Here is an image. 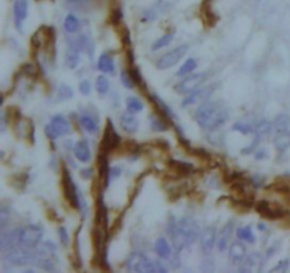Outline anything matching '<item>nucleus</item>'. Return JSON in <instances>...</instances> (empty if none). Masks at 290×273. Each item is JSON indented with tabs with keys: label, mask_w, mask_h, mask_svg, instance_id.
Returning a JSON list of instances; mask_svg holds the SVG:
<instances>
[{
	"label": "nucleus",
	"mask_w": 290,
	"mask_h": 273,
	"mask_svg": "<svg viewBox=\"0 0 290 273\" xmlns=\"http://www.w3.org/2000/svg\"><path fill=\"white\" fill-rule=\"evenodd\" d=\"M167 234L173 242L175 251H183L190 248L197 239H200V227L198 222L193 216H183L181 219L175 221L173 216L169 219Z\"/></svg>",
	"instance_id": "obj_1"
},
{
	"label": "nucleus",
	"mask_w": 290,
	"mask_h": 273,
	"mask_svg": "<svg viewBox=\"0 0 290 273\" xmlns=\"http://www.w3.org/2000/svg\"><path fill=\"white\" fill-rule=\"evenodd\" d=\"M228 119V109L219 102L205 101L195 111V120L205 130H217Z\"/></svg>",
	"instance_id": "obj_2"
},
{
	"label": "nucleus",
	"mask_w": 290,
	"mask_h": 273,
	"mask_svg": "<svg viewBox=\"0 0 290 273\" xmlns=\"http://www.w3.org/2000/svg\"><path fill=\"white\" fill-rule=\"evenodd\" d=\"M126 269L129 272H139V273H166L167 269L160 263V262H156V260H152L149 259L146 255L143 254H133L129 256L128 262H126Z\"/></svg>",
	"instance_id": "obj_3"
},
{
	"label": "nucleus",
	"mask_w": 290,
	"mask_h": 273,
	"mask_svg": "<svg viewBox=\"0 0 290 273\" xmlns=\"http://www.w3.org/2000/svg\"><path fill=\"white\" fill-rule=\"evenodd\" d=\"M3 259L13 266H27L30 263H34V260H36L34 248L15 246L9 251L3 252Z\"/></svg>",
	"instance_id": "obj_4"
},
{
	"label": "nucleus",
	"mask_w": 290,
	"mask_h": 273,
	"mask_svg": "<svg viewBox=\"0 0 290 273\" xmlns=\"http://www.w3.org/2000/svg\"><path fill=\"white\" fill-rule=\"evenodd\" d=\"M44 130H45V135L48 139L56 140L64 135H68L71 132V125L62 115H56L53 116L51 122L45 126Z\"/></svg>",
	"instance_id": "obj_5"
},
{
	"label": "nucleus",
	"mask_w": 290,
	"mask_h": 273,
	"mask_svg": "<svg viewBox=\"0 0 290 273\" xmlns=\"http://www.w3.org/2000/svg\"><path fill=\"white\" fill-rule=\"evenodd\" d=\"M207 77H208V74H204V72H201V74H190L174 86V91L177 94L189 95V94L194 92L195 89H198L200 86L203 85Z\"/></svg>",
	"instance_id": "obj_6"
},
{
	"label": "nucleus",
	"mask_w": 290,
	"mask_h": 273,
	"mask_svg": "<svg viewBox=\"0 0 290 273\" xmlns=\"http://www.w3.org/2000/svg\"><path fill=\"white\" fill-rule=\"evenodd\" d=\"M187 50H189V45H180V47L174 48L172 51L163 54V56L157 59V62H156L157 68H159V70H169V68L174 67L181 58L184 57V54L187 53Z\"/></svg>",
	"instance_id": "obj_7"
},
{
	"label": "nucleus",
	"mask_w": 290,
	"mask_h": 273,
	"mask_svg": "<svg viewBox=\"0 0 290 273\" xmlns=\"http://www.w3.org/2000/svg\"><path fill=\"white\" fill-rule=\"evenodd\" d=\"M119 144H120V137H119L117 132H116L115 128H114L112 122L108 120V122H106L105 132H103V137H102L101 142V153L108 155L109 152H112L114 149H116Z\"/></svg>",
	"instance_id": "obj_8"
},
{
	"label": "nucleus",
	"mask_w": 290,
	"mask_h": 273,
	"mask_svg": "<svg viewBox=\"0 0 290 273\" xmlns=\"http://www.w3.org/2000/svg\"><path fill=\"white\" fill-rule=\"evenodd\" d=\"M62 188H64V194H65V198L67 201L70 202V205L77 208V204H78V188L75 187L73 181V177L70 172L67 169L62 170Z\"/></svg>",
	"instance_id": "obj_9"
},
{
	"label": "nucleus",
	"mask_w": 290,
	"mask_h": 273,
	"mask_svg": "<svg viewBox=\"0 0 290 273\" xmlns=\"http://www.w3.org/2000/svg\"><path fill=\"white\" fill-rule=\"evenodd\" d=\"M214 85H210V86H204V88H198V89H195L194 92H191L189 94L186 98H184V101L181 103V106L183 108H189L191 105H195V103H203V102L208 101V98L211 97V94L214 92Z\"/></svg>",
	"instance_id": "obj_10"
},
{
	"label": "nucleus",
	"mask_w": 290,
	"mask_h": 273,
	"mask_svg": "<svg viewBox=\"0 0 290 273\" xmlns=\"http://www.w3.org/2000/svg\"><path fill=\"white\" fill-rule=\"evenodd\" d=\"M255 208L263 218H268V219H277V218H282L285 214V210L282 207L268 201H259Z\"/></svg>",
	"instance_id": "obj_11"
},
{
	"label": "nucleus",
	"mask_w": 290,
	"mask_h": 273,
	"mask_svg": "<svg viewBox=\"0 0 290 273\" xmlns=\"http://www.w3.org/2000/svg\"><path fill=\"white\" fill-rule=\"evenodd\" d=\"M218 241L217 230L214 227H205L201 234H200V244H201V249L205 254L213 252V249L215 248V244Z\"/></svg>",
	"instance_id": "obj_12"
},
{
	"label": "nucleus",
	"mask_w": 290,
	"mask_h": 273,
	"mask_svg": "<svg viewBox=\"0 0 290 273\" xmlns=\"http://www.w3.org/2000/svg\"><path fill=\"white\" fill-rule=\"evenodd\" d=\"M29 15V1L27 0H15L13 4V16H15V26L19 31L23 30V23Z\"/></svg>",
	"instance_id": "obj_13"
},
{
	"label": "nucleus",
	"mask_w": 290,
	"mask_h": 273,
	"mask_svg": "<svg viewBox=\"0 0 290 273\" xmlns=\"http://www.w3.org/2000/svg\"><path fill=\"white\" fill-rule=\"evenodd\" d=\"M228 258L232 265H242V262L247 258V246L242 242H233L228 249Z\"/></svg>",
	"instance_id": "obj_14"
},
{
	"label": "nucleus",
	"mask_w": 290,
	"mask_h": 273,
	"mask_svg": "<svg viewBox=\"0 0 290 273\" xmlns=\"http://www.w3.org/2000/svg\"><path fill=\"white\" fill-rule=\"evenodd\" d=\"M155 252L157 254V256L161 259H169V262H173V260H178L177 258H173V252H172V248L167 242L166 238L160 236L156 239L155 242Z\"/></svg>",
	"instance_id": "obj_15"
},
{
	"label": "nucleus",
	"mask_w": 290,
	"mask_h": 273,
	"mask_svg": "<svg viewBox=\"0 0 290 273\" xmlns=\"http://www.w3.org/2000/svg\"><path fill=\"white\" fill-rule=\"evenodd\" d=\"M273 146L279 153L286 152L290 147V130H279L273 137Z\"/></svg>",
	"instance_id": "obj_16"
},
{
	"label": "nucleus",
	"mask_w": 290,
	"mask_h": 273,
	"mask_svg": "<svg viewBox=\"0 0 290 273\" xmlns=\"http://www.w3.org/2000/svg\"><path fill=\"white\" fill-rule=\"evenodd\" d=\"M74 156L81 163L91 161V149L87 140H79L74 146Z\"/></svg>",
	"instance_id": "obj_17"
},
{
	"label": "nucleus",
	"mask_w": 290,
	"mask_h": 273,
	"mask_svg": "<svg viewBox=\"0 0 290 273\" xmlns=\"http://www.w3.org/2000/svg\"><path fill=\"white\" fill-rule=\"evenodd\" d=\"M232 230H233V222L230 221V222H228V224L221 230V232H219V235H218V241H217V246L219 252H225V251H227V248H228V242H230V238H231Z\"/></svg>",
	"instance_id": "obj_18"
},
{
	"label": "nucleus",
	"mask_w": 290,
	"mask_h": 273,
	"mask_svg": "<svg viewBox=\"0 0 290 273\" xmlns=\"http://www.w3.org/2000/svg\"><path fill=\"white\" fill-rule=\"evenodd\" d=\"M120 126L122 129L128 133H135L136 130L139 129V120L133 116L132 112H125L123 115L120 116Z\"/></svg>",
	"instance_id": "obj_19"
},
{
	"label": "nucleus",
	"mask_w": 290,
	"mask_h": 273,
	"mask_svg": "<svg viewBox=\"0 0 290 273\" xmlns=\"http://www.w3.org/2000/svg\"><path fill=\"white\" fill-rule=\"evenodd\" d=\"M150 101L153 102V105L157 108L159 115L164 116L166 119H170V120H173L174 117H175L173 109H172L170 106H167L166 102H163V99H161L160 97H157V95H150Z\"/></svg>",
	"instance_id": "obj_20"
},
{
	"label": "nucleus",
	"mask_w": 290,
	"mask_h": 273,
	"mask_svg": "<svg viewBox=\"0 0 290 273\" xmlns=\"http://www.w3.org/2000/svg\"><path fill=\"white\" fill-rule=\"evenodd\" d=\"M79 125H81V128L85 130V132H88L89 135H97V133L99 132V125H98V122H97L92 116H81V117H79Z\"/></svg>",
	"instance_id": "obj_21"
},
{
	"label": "nucleus",
	"mask_w": 290,
	"mask_h": 273,
	"mask_svg": "<svg viewBox=\"0 0 290 273\" xmlns=\"http://www.w3.org/2000/svg\"><path fill=\"white\" fill-rule=\"evenodd\" d=\"M98 70L105 74H115V62L109 54H102L98 59Z\"/></svg>",
	"instance_id": "obj_22"
},
{
	"label": "nucleus",
	"mask_w": 290,
	"mask_h": 273,
	"mask_svg": "<svg viewBox=\"0 0 290 273\" xmlns=\"http://www.w3.org/2000/svg\"><path fill=\"white\" fill-rule=\"evenodd\" d=\"M169 164L173 167L174 172L180 173V174H191L194 173V166L186 163V161H180V160H170Z\"/></svg>",
	"instance_id": "obj_23"
},
{
	"label": "nucleus",
	"mask_w": 290,
	"mask_h": 273,
	"mask_svg": "<svg viewBox=\"0 0 290 273\" xmlns=\"http://www.w3.org/2000/svg\"><path fill=\"white\" fill-rule=\"evenodd\" d=\"M79 61H81L79 51H78V50H75V48H70V50L67 51V54H65V64L68 65V68L75 70V68L78 67Z\"/></svg>",
	"instance_id": "obj_24"
},
{
	"label": "nucleus",
	"mask_w": 290,
	"mask_h": 273,
	"mask_svg": "<svg viewBox=\"0 0 290 273\" xmlns=\"http://www.w3.org/2000/svg\"><path fill=\"white\" fill-rule=\"evenodd\" d=\"M150 125H152V129L156 130V132H166V130H169V125L164 120V116L159 115V114L150 116Z\"/></svg>",
	"instance_id": "obj_25"
},
{
	"label": "nucleus",
	"mask_w": 290,
	"mask_h": 273,
	"mask_svg": "<svg viewBox=\"0 0 290 273\" xmlns=\"http://www.w3.org/2000/svg\"><path fill=\"white\" fill-rule=\"evenodd\" d=\"M64 29L70 34L77 33L79 30V20L74 15H67L64 19Z\"/></svg>",
	"instance_id": "obj_26"
},
{
	"label": "nucleus",
	"mask_w": 290,
	"mask_h": 273,
	"mask_svg": "<svg viewBox=\"0 0 290 273\" xmlns=\"http://www.w3.org/2000/svg\"><path fill=\"white\" fill-rule=\"evenodd\" d=\"M126 108H128V111L132 112V114H139V112H142L143 111V102L140 101L139 98H136V97H129L128 99H126Z\"/></svg>",
	"instance_id": "obj_27"
},
{
	"label": "nucleus",
	"mask_w": 290,
	"mask_h": 273,
	"mask_svg": "<svg viewBox=\"0 0 290 273\" xmlns=\"http://www.w3.org/2000/svg\"><path fill=\"white\" fill-rule=\"evenodd\" d=\"M236 235H238L239 239L245 241L248 244H255V241H256L253 232L251 230V227H241V228H238L236 230Z\"/></svg>",
	"instance_id": "obj_28"
},
{
	"label": "nucleus",
	"mask_w": 290,
	"mask_h": 273,
	"mask_svg": "<svg viewBox=\"0 0 290 273\" xmlns=\"http://www.w3.org/2000/svg\"><path fill=\"white\" fill-rule=\"evenodd\" d=\"M174 34L173 33H166L164 36H161L159 40H156L153 45H152V51H157L160 48H164L167 45H170V43L173 41Z\"/></svg>",
	"instance_id": "obj_29"
},
{
	"label": "nucleus",
	"mask_w": 290,
	"mask_h": 273,
	"mask_svg": "<svg viewBox=\"0 0 290 273\" xmlns=\"http://www.w3.org/2000/svg\"><path fill=\"white\" fill-rule=\"evenodd\" d=\"M197 68V61L194 59V58H189L181 67H180V70L177 71V75L178 77H186V75H190V74H193V71Z\"/></svg>",
	"instance_id": "obj_30"
},
{
	"label": "nucleus",
	"mask_w": 290,
	"mask_h": 273,
	"mask_svg": "<svg viewBox=\"0 0 290 273\" xmlns=\"http://www.w3.org/2000/svg\"><path fill=\"white\" fill-rule=\"evenodd\" d=\"M289 126H290V116L285 115V114L276 116V119L273 120V129H275L276 132L289 129Z\"/></svg>",
	"instance_id": "obj_31"
},
{
	"label": "nucleus",
	"mask_w": 290,
	"mask_h": 273,
	"mask_svg": "<svg viewBox=\"0 0 290 273\" xmlns=\"http://www.w3.org/2000/svg\"><path fill=\"white\" fill-rule=\"evenodd\" d=\"M74 97L73 88L70 85H65V84H61L58 86L57 91V98L59 101H67V99H71Z\"/></svg>",
	"instance_id": "obj_32"
},
{
	"label": "nucleus",
	"mask_w": 290,
	"mask_h": 273,
	"mask_svg": "<svg viewBox=\"0 0 290 273\" xmlns=\"http://www.w3.org/2000/svg\"><path fill=\"white\" fill-rule=\"evenodd\" d=\"M273 129V123H271L269 120H259L256 125H255V133L259 135V136H263V135H269L271 130Z\"/></svg>",
	"instance_id": "obj_33"
},
{
	"label": "nucleus",
	"mask_w": 290,
	"mask_h": 273,
	"mask_svg": "<svg viewBox=\"0 0 290 273\" xmlns=\"http://www.w3.org/2000/svg\"><path fill=\"white\" fill-rule=\"evenodd\" d=\"M109 79L106 78V77H98L97 78V82H95V88H97V91H98V94L99 95H106L108 94V91H109Z\"/></svg>",
	"instance_id": "obj_34"
},
{
	"label": "nucleus",
	"mask_w": 290,
	"mask_h": 273,
	"mask_svg": "<svg viewBox=\"0 0 290 273\" xmlns=\"http://www.w3.org/2000/svg\"><path fill=\"white\" fill-rule=\"evenodd\" d=\"M232 130H236L242 135H249V133H255V126L247 122H236L232 125Z\"/></svg>",
	"instance_id": "obj_35"
},
{
	"label": "nucleus",
	"mask_w": 290,
	"mask_h": 273,
	"mask_svg": "<svg viewBox=\"0 0 290 273\" xmlns=\"http://www.w3.org/2000/svg\"><path fill=\"white\" fill-rule=\"evenodd\" d=\"M77 210L79 211V214L82 215V218H85L88 214V204L84 194L81 191H78V204H77Z\"/></svg>",
	"instance_id": "obj_36"
},
{
	"label": "nucleus",
	"mask_w": 290,
	"mask_h": 273,
	"mask_svg": "<svg viewBox=\"0 0 290 273\" xmlns=\"http://www.w3.org/2000/svg\"><path fill=\"white\" fill-rule=\"evenodd\" d=\"M120 81H122V84H123L125 88L132 89V88H135V86H136L135 81H133V78H132L131 71H128V70H122V72H120Z\"/></svg>",
	"instance_id": "obj_37"
},
{
	"label": "nucleus",
	"mask_w": 290,
	"mask_h": 273,
	"mask_svg": "<svg viewBox=\"0 0 290 273\" xmlns=\"http://www.w3.org/2000/svg\"><path fill=\"white\" fill-rule=\"evenodd\" d=\"M256 265H258V255L255 254V255H251V256H248L247 260H244V262H242L241 271H242V272L252 271V269H253V266H256Z\"/></svg>",
	"instance_id": "obj_38"
},
{
	"label": "nucleus",
	"mask_w": 290,
	"mask_h": 273,
	"mask_svg": "<svg viewBox=\"0 0 290 273\" xmlns=\"http://www.w3.org/2000/svg\"><path fill=\"white\" fill-rule=\"evenodd\" d=\"M58 236H59V241L64 246H68L70 244V235H68V231L65 230V227H59L58 228Z\"/></svg>",
	"instance_id": "obj_39"
},
{
	"label": "nucleus",
	"mask_w": 290,
	"mask_h": 273,
	"mask_svg": "<svg viewBox=\"0 0 290 273\" xmlns=\"http://www.w3.org/2000/svg\"><path fill=\"white\" fill-rule=\"evenodd\" d=\"M131 71L132 78H133V81H135V84L136 85H145V82H143V78H142V75H140V71L136 68V67H133Z\"/></svg>",
	"instance_id": "obj_40"
},
{
	"label": "nucleus",
	"mask_w": 290,
	"mask_h": 273,
	"mask_svg": "<svg viewBox=\"0 0 290 273\" xmlns=\"http://www.w3.org/2000/svg\"><path fill=\"white\" fill-rule=\"evenodd\" d=\"M7 221H9V210L3 207V208L0 210V227H1V230L6 228Z\"/></svg>",
	"instance_id": "obj_41"
},
{
	"label": "nucleus",
	"mask_w": 290,
	"mask_h": 273,
	"mask_svg": "<svg viewBox=\"0 0 290 273\" xmlns=\"http://www.w3.org/2000/svg\"><path fill=\"white\" fill-rule=\"evenodd\" d=\"M289 259H285V260H280L275 268L272 269V272H286L289 269Z\"/></svg>",
	"instance_id": "obj_42"
},
{
	"label": "nucleus",
	"mask_w": 290,
	"mask_h": 273,
	"mask_svg": "<svg viewBox=\"0 0 290 273\" xmlns=\"http://www.w3.org/2000/svg\"><path fill=\"white\" fill-rule=\"evenodd\" d=\"M79 91H81V94L82 95H89L91 94V82L88 81V79H84V81H81L79 82Z\"/></svg>",
	"instance_id": "obj_43"
},
{
	"label": "nucleus",
	"mask_w": 290,
	"mask_h": 273,
	"mask_svg": "<svg viewBox=\"0 0 290 273\" xmlns=\"http://www.w3.org/2000/svg\"><path fill=\"white\" fill-rule=\"evenodd\" d=\"M256 136H258V137H256V139H255V140H253L252 143L249 144L247 149H244V150H242V155H249V153H252V152H253V150L256 149V146L259 144V137H261L259 135H256Z\"/></svg>",
	"instance_id": "obj_44"
},
{
	"label": "nucleus",
	"mask_w": 290,
	"mask_h": 273,
	"mask_svg": "<svg viewBox=\"0 0 290 273\" xmlns=\"http://www.w3.org/2000/svg\"><path fill=\"white\" fill-rule=\"evenodd\" d=\"M122 173V169L120 167H112L109 169V178H117Z\"/></svg>",
	"instance_id": "obj_45"
},
{
	"label": "nucleus",
	"mask_w": 290,
	"mask_h": 273,
	"mask_svg": "<svg viewBox=\"0 0 290 273\" xmlns=\"http://www.w3.org/2000/svg\"><path fill=\"white\" fill-rule=\"evenodd\" d=\"M265 156H266V150H265L263 147L258 149V152L255 153V157H256V160H261V158H263Z\"/></svg>",
	"instance_id": "obj_46"
},
{
	"label": "nucleus",
	"mask_w": 290,
	"mask_h": 273,
	"mask_svg": "<svg viewBox=\"0 0 290 273\" xmlns=\"http://www.w3.org/2000/svg\"><path fill=\"white\" fill-rule=\"evenodd\" d=\"M81 176L84 177V178H91L92 177V169H82L81 170Z\"/></svg>",
	"instance_id": "obj_47"
},
{
	"label": "nucleus",
	"mask_w": 290,
	"mask_h": 273,
	"mask_svg": "<svg viewBox=\"0 0 290 273\" xmlns=\"http://www.w3.org/2000/svg\"><path fill=\"white\" fill-rule=\"evenodd\" d=\"M258 230L265 231L266 230V225H265V224H258Z\"/></svg>",
	"instance_id": "obj_48"
},
{
	"label": "nucleus",
	"mask_w": 290,
	"mask_h": 273,
	"mask_svg": "<svg viewBox=\"0 0 290 273\" xmlns=\"http://www.w3.org/2000/svg\"><path fill=\"white\" fill-rule=\"evenodd\" d=\"M67 1H70V3H79V1H84V0H67Z\"/></svg>",
	"instance_id": "obj_49"
}]
</instances>
